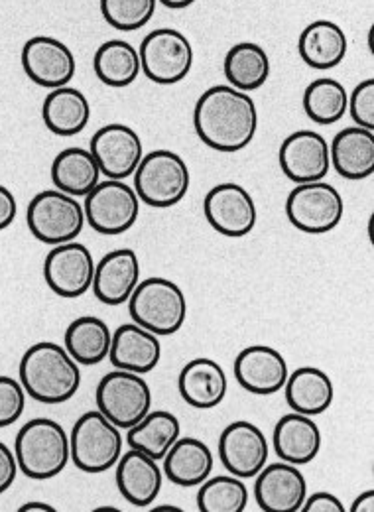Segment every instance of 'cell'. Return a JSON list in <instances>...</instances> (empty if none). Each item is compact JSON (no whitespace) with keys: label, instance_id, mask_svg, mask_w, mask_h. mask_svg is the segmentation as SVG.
<instances>
[{"label":"cell","instance_id":"1","mask_svg":"<svg viewBox=\"0 0 374 512\" xmlns=\"http://www.w3.org/2000/svg\"><path fill=\"white\" fill-rule=\"evenodd\" d=\"M193 128L211 150L241 152L258 130L256 103L249 93L231 85H213L195 103Z\"/></svg>","mask_w":374,"mask_h":512},{"label":"cell","instance_id":"2","mask_svg":"<svg viewBox=\"0 0 374 512\" xmlns=\"http://www.w3.org/2000/svg\"><path fill=\"white\" fill-rule=\"evenodd\" d=\"M18 373L26 394L40 404H63L81 386L79 363L54 341H40L28 347L20 359Z\"/></svg>","mask_w":374,"mask_h":512},{"label":"cell","instance_id":"3","mask_svg":"<svg viewBox=\"0 0 374 512\" xmlns=\"http://www.w3.org/2000/svg\"><path fill=\"white\" fill-rule=\"evenodd\" d=\"M18 471L34 481H48L63 473L71 459L69 436L50 418L26 422L14 442Z\"/></svg>","mask_w":374,"mask_h":512},{"label":"cell","instance_id":"4","mask_svg":"<svg viewBox=\"0 0 374 512\" xmlns=\"http://www.w3.org/2000/svg\"><path fill=\"white\" fill-rule=\"evenodd\" d=\"M128 314L134 323L158 337L174 335L187 320L186 294L174 280L144 278L128 300Z\"/></svg>","mask_w":374,"mask_h":512},{"label":"cell","instance_id":"5","mask_svg":"<svg viewBox=\"0 0 374 512\" xmlns=\"http://www.w3.org/2000/svg\"><path fill=\"white\" fill-rule=\"evenodd\" d=\"M123 448L121 428L99 410L85 412L69 434L71 461L83 473L97 475L113 469L123 455Z\"/></svg>","mask_w":374,"mask_h":512},{"label":"cell","instance_id":"6","mask_svg":"<svg viewBox=\"0 0 374 512\" xmlns=\"http://www.w3.org/2000/svg\"><path fill=\"white\" fill-rule=\"evenodd\" d=\"M191 186L186 160L174 150H152L134 172V190L144 205L168 209L184 201Z\"/></svg>","mask_w":374,"mask_h":512},{"label":"cell","instance_id":"7","mask_svg":"<svg viewBox=\"0 0 374 512\" xmlns=\"http://www.w3.org/2000/svg\"><path fill=\"white\" fill-rule=\"evenodd\" d=\"M26 223L40 243L56 247L75 241L85 227V211L77 197L60 190L36 193L26 211Z\"/></svg>","mask_w":374,"mask_h":512},{"label":"cell","instance_id":"8","mask_svg":"<svg viewBox=\"0 0 374 512\" xmlns=\"http://www.w3.org/2000/svg\"><path fill=\"white\" fill-rule=\"evenodd\" d=\"M140 203L138 193L125 180H105L85 195V221L99 235L117 237L134 227Z\"/></svg>","mask_w":374,"mask_h":512},{"label":"cell","instance_id":"9","mask_svg":"<svg viewBox=\"0 0 374 512\" xmlns=\"http://www.w3.org/2000/svg\"><path fill=\"white\" fill-rule=\"evenodd\" d=\"M345 215L343 195L331 184H296L286 199V217L302 233L325 235L333 231Z\"/></svg>","mask_w":374,"mask_h":512},{"label":"cell","instance_id":"10","mask_svg":"<svg viewBox=\"0 0 374 512\" xmlns=\"http://www.w3.org/2000/svg\"><path fill=\"white\" fill-rule=\"evenodd\" d=\"M142 73L158 85H176L184 81L193 67V46L184 32L176 28H158L150 32L140 48Z\"/></svg>","mask_w":374,"mask_h":512},{"label":"cell","instance_id":"11","mask_svg":"<svg viewBox=\"0 0 374 512\" xmlns=\"http://www.w3.org/2000/svg\"><path fill=\"white\" fill-rule=\"evenodd\" d=\"M95 402L97 410L115 426L128 430L152 410V390L142 375L115 369L101 379Z\"/></svg>","mask_w":374,"mask_h":512},{"label":"cell","instance_id":"12","mask_svg":"<svg viewBox=\"0 0 374 512\" xmlns=\"http://www.w3.org/2000/svg\"><path fill=\"white\" fill-rule=\"evenodd\" d=\"M93 276L95 258L77 241L56 245L44 260V280L63 300L85 296L93 286Z\"/></svg>","mask_w":374,"mask_h":512},{"label":"cell","instance_id":"13","mask_svg":"<svg viewBox=\"0 0 374 512\" xmlns=\"http://www.w3.org/2000/svg\"><path fill=\"white\" fill-rule=\"evenodd\" d=\"M207 223L223 237L241 239L256 227L258 211L249 190L239 184L225 182L211 188L203 201Z\"/></svg>","mask_w":374,"mask_h":512},{"label":"cell","instance_id":"14","mask_svg":"<svg viewBox=\"0 0 374 512\" xmlns=\"http://www.w3.org/2000/svg\"><path fill=\"white\" fill-rule=\"evenodd\" d=\"M282 174L294 184L321 182L331 170L329 142L315 130H296L278 150Z\"/></svg>","mask_w":374,"mask_h":512},{"label":"cell","instance_id":"15","mask_svg":"<svg viewBox=\"0 0 374 512\" xmlns=\"http://www.w3.org/2000/svg\"><path fill=\"white\" fill-rule=\"evenodd\" d=\"M89 150L93 152L101 174L107 176V180H126L134 176L144 156L140 134L123 123H111L99 128L91 138Z\"/></svg>","mask_w":374,"mask_h":512},{"label":"cell","instance_id":"16","mask_svg":"<svg viewBox=\"0 0 374 512\" xmlns=\"http://www.w3.org/2000/svg\"><path fill=\"white\" fill-rule=\"evenodd\" d=\"M270 446L264 432L247 420L229 424L219 438V459L239 479L256 477L268 463Z\"/></svg>","mask_w":374,"mask_h":512},{"label":"cell","instance_id":"17","mask_svg":"<svg viewBox=\"0 0 374 512\" xmlns=\"http://www.w3.org/2000/svg\"><path fill=\"white\" fill-rule=\"evenodd\" d=\"M308 497V481L298 465L266 463L256 475L254 501L264 512L302 511Z\"/></svg>","mask_w":374,"mask_h":512},{"label":"cell","instance_id":"18","mask_svg":"<svg viewBox=\"0 0 374 512\" xmlns=\"http://www.w3.org/2000/svg\"><path fill=\"white\" fill-rule=\"evenodd\" d=\"M22 69L26 77L44 87L58 89L75 77L77 62L67 44L52 36H34L22 48Z\"/></svg>","mask_w":374,"mask_h":512},{"label":"cell","instance_id":"19","mask_svg":"<svg viewBox=\"0 0 374 512\" xmlns=\"http://www.w3.org/2000/svg\"><path fill=\"white\" fill-rule=\"evenodd\" d=\"M288 363L284 355L268 345L245 347L235 359V379L250 394L270 396L288 381Z\"/></svg>","mask_w":374,"mask_h":512},{"label":"cell","instance_id":"20","mask_svg":"<svg viewBox=\"0 0 374 512\" xmlns=\"http://www.w3.org/2000/svg\"><path fill=\"white\" fill-rule=\"evenodd\" d=\"M115 467L119 493L128 505L136 509H146L154 505L164 481V471L160 469L156 459L138 449H128L121 455Z\"/></svg>","mask_w":374,"mask_h":512},{"label":"cell","instance_id":"21","mask_svg":"<svg viewBox=\"0 0 374 512\" xmlns=\"http://www.w3.org/2000/svg\"><path fill=\"white\" fill-rule=\"evenodd\" d=\"M140 282V260L132 249L107 253L95 264L91 290L105 306H123Z\"/></svg>","mask_w":374,"mask_h":512},{"label":"cell","instance_id":"22","mask_svg":"<svg viewBox=\"0 0 374 512\" xmlns=\"http://www.w3.org/2000/svg\"><path fill=\"white\" fill-rule=\"evenodd\" d=\"M109 359L115 369L144 377L152 373L162 359L160 337L134 321L123 323L113 331Z\"/></svg>","mask_w":374,"mask_h":512},{"label":"cell","instance_id":"23","mask_svg":"<svg viewBox=\"0 0 374 512\" xmlns=\"http://www.w3.org/2000/svg\"><path fill=\"white\" fill-rule=\"evenodd\" d=\"M331 168L345 180H367L374 174V130L347 127L329 144Z\"/></svg>","mask_w":374,"mask_h":512},{"label":"cell","instance_id":"24","mask_svg":"<svg viewBox=\"0 0 374 512\" xmlns=\"http://www.w3.org/2000/svg\"><path fill=\"white\" fill-rule=\"evenodd\" d=\"M178 390L184 402L197 410H211L219 406L229 390V381L223 367L207 357L191 359L180 371Z\"/></svg>","mask_w":374,"mask_h":512},{"label":"cell","instance_id":"25","mask_svg":"<svg viewBox=\"0 0 374 512\" xmlns=\"http://www.w3.org/2000/svg\"><path fill=\"white\" fill-rule=\"evenodd\" d=\"M276 455L292 465H308L321 451V430L312 416L290 412L278 420L272 434Z\"/></svg>","mask_w":374,"mask_h":512},{"label":"cell","instance_id":"26","mask_svg":"<svg viewBox=\"0 0 374 512\" xmlns=\"http://www.w3.org/2000/svg\"><path fill=\"white\" fill-rule=\"evenodd\" d=\"M349 40L345 30L331 20H315L304 28L298 40V52L304 64L313 69H333L347 56Z\"/></svg>","mask_w":374,"mask_h":512},{"label":"cell","instance_id":"27","mask_svg":"<svg viewBox=\"0 0 374 512\" xmlns=\"http://www.w3.org/2000/svg\"><path fill=\"white\" fill-rule=\"evenodd\" d=\"M164 475L178 487L193 489L211 477L215 457L197 438H182L164 455Z\"/></svg>","mask_w":374,"mask_h":512},{"label":"cell","instance_id":"28","mask_svg":"<svg viewBox=\"0 0 374 512\" xmlns=\"http://www.w3.org/2000/svg\"><path fill=\"white\" fill-rule=\"evenodd\" d=\"M286 402L292 412L304 416H319L331 408L335 398V386L329 375L315 367H300L284 384Z\"/></svg>","mask_w":374,"mask_h":512},{"label":"cell","instance_id":"29","mask_svg":"<svg viewBox=\"0 0 374 512\" xmlns=\"http://www.w3.org/2000/svg\"><path fill=\"white\" fill-rule=\"evenodd\" d=\"M113 331L107 321L95 316H81L71 321L63 335V347L75 363L93 367L109 359Z\"/></svg>","mask_w":374,"mask_h":512},{"label":"cell","instance_id":"30","mask_svg":"<svg viewBox=\"0 0 374 512\" xmlns=\"http://www.w3.org/2000/svg\"><path fill=\"white\" fill-rule=\"evenodd\" d=\"M44 125L56 136H75L89 125L91 105L89 99L75 87L63 85L52 89L42 105Z\"/></svg>","mask_w":374,"mask_h":512},{"label":"cell","instance_id":"31","mask_svg":"<svg viewBox=\"0 0 374 512\" xmlns=\"http://www.w3.org/2000/svg\"><path fill=\"white\" fill-rule=\"evenodd\" d=\"M180 436L182 424L176 414L168 410H150L138 424L126 430V446L162 461Z\"/></svg>","mask_w":374,"mask_h":512},{"label":"cell","instance_id":"32","mask_svg":"<svg viewBox=\"0 0 374 512\" xmlns=\"http://www.w3.org/2000/svg\"><path fill=\"white\" fill-rule=\"evenodd\" d=\"M101 176L99 162L93 152L85 148H65L52 162V182L56 190L77 199L91 192L101 182Z\"/></svg>","mask_w":374,"mask_h":512},{"label":"cell","instance_id":"33","mask_svg":"<svg viewBox=\"0 0 374 512\" xmlns=\"http://www.w3.org/2000/svg\"><path fill=\"white\" fill-rule=\"evenodd\" d=\"M93 69L103 85L113 89L128 87L142 73L138 48L126 40H107L95 52Z\"/></svg>","mask_w":374,"mask_h":512},{"label":"cell","instance_id":"34","mask_svg":"<svg viewBox=\"0 0 374 512\" xmlns=\"http://www.w3.org/2000/svg\"><path fill=\"white\" fill-rule=\"evenodd\" d=\"M270 58L266 50L254 42H239L235 44L227 56L223 71L231 87L252 93L260 89L270 77Z\"/></svg>","mask_w":374,"mask_h":512},{"label":"cell","instance_id":"35","mask_svg":"<svg viewBox=\"0 0 374 512\" xmlns=\"http://www.w3.org/2000/svg\"><path fill=\"white\" fill-rule=\"evenodd\" d=\"M347 105L345 85L331 77L315 79L304 91V111L312 123L321 127L339 123L347 115Z\"/></svg>","mask_w":374,"mask_h":512},{"label":"cell","instance_id":"36","mask_svg":"<svg viewBox=\"0 0 374 512\" xmlns=\"http://www.w3.org/2000/svg\"><path fill=\"white\" fill-rule=\"evenodd\" d=\"M249 489L243 479L235 475L209 477L199 485L197 511L243 512L249 507Z\"/></svg>","mask_w":374,"mask_h":512},{"label":"cell","instance_id":"37","mask_svg":"<svg viewBox=\"0 0 374 512\" xmlns=\"http://www.w3.org/2000/svg\"><path fill=\"white\" fill-rule=\"evenodd\" d=\"M156 6L158 0H101V14L115 30L136 32L152 20Z\"/></svg>","mask_w":374,"mask_h":512},{"label":"cell","instance_id":"38","mask_svg":"<svg viewBox=\"0 0 374 512\" xmlns=\"http://www.w3.org/2000/svg\"><path fill=\"white\" fill-rule=\"evenodd\" d=\"M26 390L12 377H0V428H8L20 420L26 408Z\"/></svg>","mask_w":374,"mask_h":512},{"label":"cell","instance_id":"39","mask_svg":"<svg viewBox=\"0 0 374 512\" xmlns=\"http://www.w3.org/2000/svg\"><path fill=\"white\" fill-rule=\"evenodd\" d=\"M347 111L357 127L374 130V79L361 81L349 93Z\"/></svg>","mask_w":374,"mask_h":512},{"label":"cell","instance_id":"40","mask_svg":"<svg viewBox=\"0 0 374 512\" xmlns=\"http://www.w3.org/2000/svg\"><path fill=\"white\" fill-rule=\"evenodd\" d=\"M16 475H18L16 455L4 442H0V495L14 485Z\"/></svg>","mask_w":374,"mask_h":512},{"label":"cell","instance_id":"41","mask_svg":"<svg viewBox=\"0 0 374 512\" xmlns=\"http://www.w3.org/2000/svg\"><path fill=\"white\" fill-rule=\"evenodd\" d=\"M304 512H345V505L341 503V499H337L335 495L331 493H315L312 497H306L304 501Z\"/></svg>","mask_w":374,"mask_h":512},{"label":"cell","instance_id":"42","mask_svg":"<svg viewBox=\"0 0 374 512\" xmlns=\"http://www.w3.org/2000/svg\"><path fill=\"white\" fill-rule=\"evenodd\" d=\"M16 215H18L16 195L6 186H0V231L8 229L16 221Z\"/></svg>","mask_w":374,"mask_h":512},{"label":"cell","instance_id":"43","mask_svg":"<svg viewBox=\"0 0 374 512\" xmlns=\"http://www.w3.org/2000/svg\"><path fill=\"white\" fill-rule=\"evenodd\" d=\"M351 512H374V491L369 489L365 493H361L353 505H351Z\"/></svg>","mask_w":374,"mask_h":512},{"label":"cell","instance_id":"44","mask_svg":"<svg viewBox=\"0 0 374 512\" xmlns=\"http://www.w3.org/2000/svg\"><path fill=\"white\" fill-rule=\"evenodd\" d=\"M20 512H58L52 505H46V503H26L22 505Z\"/></svg>","mask_w":374,"mask_h":512},{"label":"cell","instance_id":"45","mask_svg":"<svg viewBox=\"0 0 374 512\" xmlns=\"http://www.w3.org/2000/svg\"><path fill=\"white\" fill-rule=\"evenodd\" d=\"M160 4H164L166 8H172V10H184L187 6H191L195 0H158Z\"/></svg>","mask_w":374,"mask_h":512},{"label":"cell","instance_id":"46","mask_svg":"<svg viewBox=\"0 0 374 512\" xmlns=\"http://www.w3.org/2000/svg\"><path fill=\"white\" fill-rule=\"evenodd\" d=\"M152 512H184L180 507H174V505H164V507H154Z\"/></svg>","mask_w":374,"mask_h":512},{"label":"cell","instance_id":"47","mask_svg":"<svg viewBox=\"0 0 374 512\" xmlns=\"http://www.w3.org/2000/svg\"><path fill=\"white\" fill-rule=\"evenodd\" d=\"M99 511H107V512H121L119 509H97V512Z\"/></svg>","mask_w":374,"mask_h":512}]
</instances>
